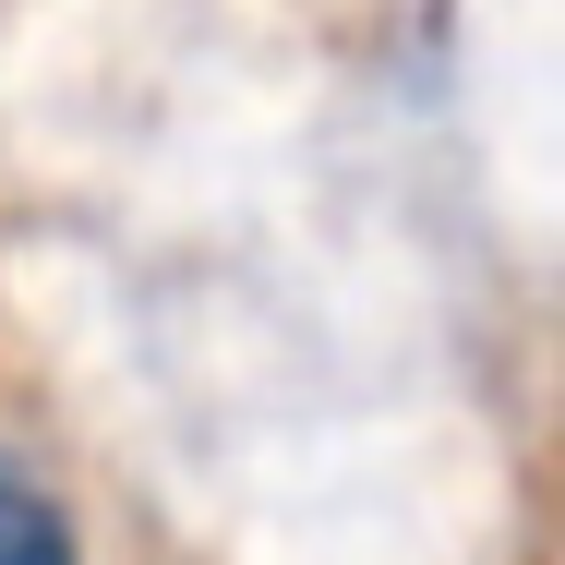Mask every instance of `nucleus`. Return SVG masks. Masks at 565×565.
I'll list each match as a JSON object with an SVG mask.
<instances>
[{
    "label": "nucleus",
    "instance_id": "1",
    "mask_svg": "<svg viewBox=\"0 0 565 565\" xmlns=\"http://www.w3.org/2000/svg\"><path fill=\"white\" fill-rule=\"evenodd\" d=\"M0 565H85V554H73L61 493H49L24 457H0Z\"/></svg>",
    "mask_w": 565,
    "mask_h": 565
}]
</instances>
